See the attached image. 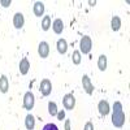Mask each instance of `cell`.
Instances as JSON below:
<instances>
[{
    "label": "cell",
    "mask_w": 130,
    "mask_h": 130,
    "mask_svg": "<svg viewBox=\"0 0 130 130\" xmlns=\"http://www.w3.org/2000/svg\"><path fill=\"white\" fill-rule=\"evenodd\" d=\"M57 120H60V121H62L64 118H65V111H59L57 112Z\"/></svg>",
    "instance_id": "7402d4cb"
},
{
    "label": "cell",
    "mask_w": 130,
    "mask_h": 130,
    "mask_svg": "<svg viewBox=\"0 0 130 130\" xmlns=\"http://www.w3.org/2000/svg\"><path fill=\"white\" fill-rule=\"evenodd\" d=\"M25 126H26L27 130H32V129H34V126H35V118H34L32 115H27L26 116V118H25Z\"/></svg>",
    "instance_id": "9a60e30c"
},
{
    "label": "cell",
    "mask_w": 130,
    "mask_h": 130,
    "mask_svg": "<svg viewBox=\"0 0 130 130\" xmlns=\"http://www.w3.org/2000/svg\"><path fill=\"white\" fill-rule=\"evenodd\" d=\"M9 89V82H8V78L7 75H2L0 77V91H2L3 94H5Z\"/></svg>",
    "instance_id": "5bb4252c"
},
{
    "label": "cell",
    "mask_w": 130,
    "mask_h": 130,
    "mask_svg": "<svg viewBox=\"0 0 130 130\" xmlns=\"http://www.w3.org/2000/svg\"><path fill=\"white\" fill-rule=\"evenodd\" d=\"M52 27H53V31L56 32V34H61L62 30H64V22L61 18H56L55 21H53L52 24Z\"/></svg>",
    "instance_id": "30bf717a"
},
{
    "label": "cell",
    "mask_w": 130,
    "mask_h": 130,
    "mask_svg": "<svg viewBox=\"0 0 130 130\" xmlns=\"http://www.w3.org/2000/svg\"><path fill=\"white\" fill-rule=\"evenodd\" d=\"M24 24H25L24 14L20 13V12H17V13L14 14V17H13V25H14V27H16V29H21V27L24 26Z\"/></svg>",
    "instance_id": "9c48e42d"
},
{
    "label": "cell",
    "mask_w": 130,
    "mask_h": 130,
    "mask_svg": "<svg viewBox=\"0 0 130 130\" xmlns=\"http://www.w3.org/2000/svg\"><path fill=\"white\" fill-rule=\"evenodd\" d=\"M112 124L116 127H122L125 124V113L122 111V104L116 102L113 104V115H112Z\"/></svg>",
    "instance_id": "6da1fadb"
},
{
    "label": "cell",
    "mask_w": 130,
    "mask_h": 130,
    "mask_svg": "<svg viewBox=\"0 0 130 130\" xmlns=\"http://www.w3.org/2000/svg\"><path fill=\"white\" fill-rule=\"evenodd\" d=\"M10 0H0V5H3L4 8H7V7H9L10 5Z\"/></svg>",
    "instance_id": "cb8c5ba5"
},
{
    "label": "cell",
    "mask_w": 130,
    "mask_h": 130,
    "mask_svg": "<svg viewBox=\"0 0 130 130\" xmlns=\"http://www.w3.org/2000/svg\"><path fill=\"white\" fill-rule=\"evenodd\" d=\"M43 130H59V129L55 124H47L44 127H43Z\"/></svg>",
    "instance_id": "44dd1931"
},
{
    "label": "cell",
    "mask_w": 130,
    "mask_h": 130,
    "mask_svg": "<svg viewBox=\"0 0 130 130\" xmlns=\"http://www.w3.org/2000/svg\"><path fill=\"white\" fill-rule=\"evenodd\" d=\"M29 69H30V62L25 57V59L21 60V62H20V73L22 74V75H25V74L29 73Z\"/></svg>",
    "instance_id": "8fae6325"
},
{
    "label": "cell",
    "mask_w": 130,
    "mask_h": 130,
    "mask_svg": "<svg viewBox=\"0 0 130 130\" xmlns=\"http://www.w3.org/2000/svg\"><path fill=\"white\" fill-rule=\"evenodd\" d=\"M65 130H72V129H70V120L65 121Z\"/></svg>",
    "instance_id": "d4e9b609"
},
{
    "label": "cell",
    "mask_w": 130,
    "mask_h": 130,
    "mask_svg": "<svg viewBox=\"0 0 130 130\" xmlns=\"http://www.w3.org/2000/svg\"><path fill=\"white\" fill-rule=\"evenodd\" d=\"M48 112H50V115L51 116H56L57 115V105H56V103L55 102H50L48 103Z\"/></svg>",
    "instance_id": "ac0fdd59"
},
{
    "label": "cell",
    "mask_w": 130,
    "mask_h": 130,
    "mask_svg": "<svg viewBox=\"0 0 130 130\" xmlns=\"http://www.w3.org/2000/svg\"><path fill=\"white\" fill-rule=\"evenodd\" d=\"M62 104L65 107V109H69L72 111L74 105H75V98L73 96V94H67L64 96V99H62Z\"/></svg>",
    "instance_id": "5b68a950"
},
{
    "label": "cell",
    "mask_w": 130,
    "mask_h": 130,
    "mask_svg": "<svg viewBox=\"0 0 130 130\" xmlns=\"http://www.w3.org/2000/svg\"><path fill=\"white\" fill-rule=\"evenodd\" d=\"M83 130H94V124H92L91 121L86 122V125H85V129H83Z\"/></svg>",
    "instance_id": "603a6c76"
},
{
    "label": "cell",
    "mask_w": 130,
    "mask_h": 130,
    "mask_svg": "<svg viewBox=\"0 0 130 130\" xmlns=\"http://www.w3.org/2000/svg\"><path fill=\"white\" fill-rule=\"evenodd\" d=\"M34 103H35V99H34V94L31 91H27L24 96V108L27 111L32 109V107H34Z\"/></svg>",
    "instance_id": "3957f363"
},
{
    "label": "cell",
    "mask_w": 130,
    "mask_h": 130,
    "mask_svg": "<svg viewBox=\"0 0 130 130\" xmlns=\"http://www.w3.org/2000/svg\"><path fill=\"white\" fill-rule=\"evenodd\" d=\"M82 86H83L85 91L87 92L89 95H91V94L94 92V86H92V83H91V79H90L89 75L85 74L83 77H82Z\"/></svg>",
    "instance_id": "52a82bcc"
},
{
    "label": "cell",
    "mask_w": 130,
    "mask_h": 130,
    "mask_svg": "<svg viewBox=\"0 0 130 130\" xmlns=\"http://www.w3.org/2000/svg\"><path fill=\"white\" fill-rule=\"evenodd\" d=\"M89 4H90V5H95V4H96V2H89Z\"/></svg>",
    "instance_id": "484cf974"
},
{
    "label": "cell",
    "mask_w": 130,
    "mask_h": 130,
    "mask_svg": "<svg viewBox=\"0 0 130 130\" xmlns=\"http://www.w3.org/2000/svg\"><path fill=\"white\" fill-rule=\"evenodd\" d=\"M98 68H99L102 72H104L107 69V57L104 55L99 56V60H98Z\"/></svg>",
    "instance_id": "e0dca14e"
},
{
    "label": "cell",
    "mask_w": 130,
    "mask_h": 130,
    "mask_svg": "<svg viewBox=\"0 0 130 130\" xmlns=\"http://www.w3.org/2000/svg\"><path fill=\"white\" fill-rule=\"evenodd\" d=\"M38 53L42 59H46L50 55V46L47 42H40L38 46Z\"/></svg>",
    "instance_id": "8992f818"
},
{
    "label": "cell",
    "mask_w": 130,
    "mask_h": 130,
    "mask_svg": "<svg viewBox=\"0 0 130 130\" xmlns=\"http://www.w3.org/2000/svg\"><path fill=\"white\" fill-rule=\"evenodd\" d=\"M50 26H51V17L50 16H44V18L42 20V29L44 31H47L50 29Z\"/></svg>",
    "instance_id": "d6986e66"
},
{
    "label": "cell",
    "mask_w": 130,
    "mask_h": 130,
    "mask_svg": "<svg viewBox=\"0 0 130 130\" xmlns=\"http://www.w3.org/2000/svg\"><path fill=\"white\" fill-rule=\"evenodd\" d=\"M91 47H92V42H91V38L90 37H83L79 42V50L82 53H89L91 51Z\"/></svg>",
    "instance_id": "7a4b0ae2"
},
{
    "label": "cell",
    "mask_w": 130,
    "mask_h": 130,
    "mask_svg": "<svg viewBox=\"0 0 130 130\" xmlns=\"http://www.w3.org/2000/svg\"><path fill=\"white\" fill-rule=\"evenodd\" d=\"M98 109H99V113L102 116H107L108 113H109V104H108L107 100H100L99 104H98Z\"/></svg>",
    "instance_id": "ba28073f"
},
{
    "label": "cell",
    "mask_w": 130,
    "mask_h": 130,
    "mask_svg": "<svg viewBox=\"0 0 130 130\" xmlns=\"http://www.w3.org/2000/svg\"><path fill=\"white\" fill-rule=\"evenodd\" d=\"M56 46H57L59 53H61V55L67 53V51H68V43H67V40H65V39H59Z\"/></svg>",
    "instance_id": "4fadbf2b"
},
{
    "label": "cell",
    "mask_w": 130,
    "mask_h": 130,
    "mask_svg": "<svg viewBox=\"0 0 130 130\" xmlns=\"http://www.w3.org/2000/svg\"><path fill=\"white\" fill-rule=\"evenodd\" d=\"M111 27H112L113 31H118V30H120V27H121V20H120V17H117V16L112 17V20H111Z\"/></svg>",
    "instance_id": "2e32d148"
},
{
    "label": "cell",
    "mask_w": 130,
    "mask_h": 130,
    "mask_svg": "<svg viewBox=\"0 0 130 130\" xmlns=\"http://www.w3.org/2000/svg\"><path fill=\"white\" fill-rule=\"evenodd\" d=\"M32 10H34V14L37 17H42L43 13H44V4H43L42 2H37L34 4V9Z\"/></svg>",
    "instance_id": "7c38bea8"
},
{
    "label": "cell",
    "mask_w": 130,
    "mask_h": 130,
    "mask_svg": "<svg viewBox=\"0 0 130 130\" xmlns=\"http://www.w3.org/2000/svg\"><path fill=\"white\" fill-rule=\"evenodd\" d=\"M72 61H73V64H75V65H78V64L81 62V52H79V51H74V52H73Z\"/></svg>",
    "instance_id": "ffe728a7"
},
{
    "label": "cell",
    "mask_w": 130,
    "mask_h": 130,
    "mask_svg": "<svg viewBox=\"0 0 130 130\" xmlns=\"http://www.w3.org/2000/svg\"><path fill=\"white\" fill-rule=\"evenodd\" d=\"M39 91L43 96H48L52 91V83L50 79H43L40 82V86H39Z\"/></svg>",
    "instance_id": "277c9868"
}]
</instances>
